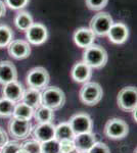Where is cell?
<instances>
[{"label": "cell", "mask_w": 137, "mask_h": 153, "mask_svg": "<svg viewBox=\"0 0 137 153\" xmlns=\"http://www.w3.org/2000/svg\"><path fill=\"white\" fill-rule=\"evenodd\" d=\"M66 102V95L64 91L58 87L47 86L41 92V105L50 108L51 110H57L61 108Z\"/></svg>", "instance_id": "1"}, {"label": "cell", "mask_w": 137, "mask_h": 153, "mask_svg": "<svg viewBox=\"0 0 137 153\" xmlns=\"http://www.w3.org/2000/svg\"><path fill=\"white\" fill-rule=\"evenodd\" d=\"M108 52L100 45H93L86 48L83 52V61L91 68H101L108 62Z\"/></svg>", "instance_id": "2"}, {"label": "cell", "mask_w": 137, "mask_h": 153, "mask_svg": "<svg viewBox=\"0 0 137 153\" xmlns=\"http://www.w3.org/2000/svg\"><path fill=\"white\" fill-rule=\"evenodd\" d=\"M103 91L101 86L96 82H86L79 92V97L82 103L88 106L96 105L101 100Z\"/></svg>", "instance_id": "3"}, {"label": "cell", "mask_w": 137, "mask_h": 153, "mask_svg": "<svg viewBox=\"0 0 137 153\" xmlns=\"http://www.w3.org/2000/svg\"><path fill=\"white\" fill-rule=\"evenodd\" d=\"M27 85L29 88L36 89V90H43L46 88L50 81V76L48 71L43 66H36L29 71L27 74Z\"/></svg>", "instance_id": "4"}, {"label": "cell", "mask_w": 137, "mask_h": 153, "mask_svg": "<svg viewBox=\"0 0 137 153\" xmlns=\"http://www.w3.org/2000/svg\"><path fill=\"white\" fill-rule=\"evenodd\" d=\"M129 133V127L121 118H111L104 126V135L112 140H120L125 138Z\"/></svg>", "instance_id": "5"}, {"label": "cell", "mask_w": 137, "mask_h": 153, "mask_svg": "<svg viewBox=\"0 0 137 153\" xmlns=\"http://www.w3.org/2000/svg\"><path fill=\"white\" fill-rule=\"evenodd\" d=\"M114 21L108 12H98L90 21V30L95 36L108 35Z\"/></svg>", "instance_id": "6"}, {"label": "cell", "mask_w": 137, "mask_h": 153, "mask_svg": "<svg viewBox=\"0 0 137 153\" xmlns=\"http://www.w3.org/2000/svg\"><path fill=\"white\" fill-rule=\"evenodd\" d=\"M69 124L71 126L75 136L84 134V133H90L92 132V128H93L91 117L85 112L75 113L70 118Z\"/></svg>", "instance_id": "7"}, {"label": "cell", "mask_w": 137, "mask_h": 153, "mask_svg": "<svg viewBox=\"0 0 137 153\" xmlns=\"http://www.w3.org/2000/svg\"><path fill=\"white\" fill-rule=\"evenodd\" d=\"M119 107L124 111H132L137 107V90L136 87H125L119 92L117 97Z\"/></svg>", "instance_id": "8"}, {"label": "cell", "mask_w": 137, "mask_h": 153, "mask_svg": "<svg viewBox=\"0 0 137 153\" xmlns=\"http://www.w3.org/2000/svg\"><path fill=\"white\" fill-rule=\"evenodd\" d=\"M32 125L30 120L11 117L8 123V132L16 140H24L28 138L32 133Z\"/></svg>", "instance_id": "9"}, {"label": "cell", "mask_w": 137, "mask_h": 153, "mask_svg": "<svg viewBox=\"0 0 137 153\" xmlns=\"http://www.w3.org/2000/svg\"><path fill=\"white\" fill-rule=\"evenodd\" d=\"M26 37L29 44L33 45H41L45 43L48 38V32L44 25L40 23H34L26 31Z\"/></svg>", "instance_id": "10"}, {"label": "cell", "mask_w": 137, "mask_h": 153, "mask_svg": "<svg viewBox=\"0 0 137 153\" xmlns=\"http://www.w3.org/2000/svg\"><path fill=\"white\" fill-rule=\"evenodd\" d=\"M8 54L14 59H25L31 54V46L27 41L12 40L7 46Z\"/></svg>", "instance_id": "11"}, {"label": "cell", "mask_w": 137, "mask_h": 153, "mask_svg": "<svg viewBox=\"0 0 137 153\" xmlns=\"http://www.w3.org/2000/svg\"><path fill=\"white\" fill-rule=\"evenodd\" d=\"M34 140L39 143H43L49 140L55 139V126L52 123L46 124H38L33 129Z\"/></svg>", "instance_id": "12"}, {"label": "cell", "mask_w": 137, "mask_h": 153, "mask_svg": "<svg viewBox=\"0 0 137 153\" xmlns=\"http://www.w3.org/2000/svg\"><path fill=\"white\" fill-rule=\"evenodd\" d=\"M24 92L25 89L23 85L19 82H17V81H13V82L5 84V85H3V89H2L3 97L14 103L21 102Z\"/></svg>", "instance_id": "13"}, {"label": "cell", "mask_w": 137, "mask_h": 153, "mask_svg": "<svg viewBox=\"0 0 137 153\" xmlns=\"http://www.w3.org/2000/svg\"><path fill=\"white\" fill-rule=\"evenodd\" d=\"M72 79L77 83H86L92 76V68L84 61H79L75 63L71 71Z\"/></svg>", "instance_id": "14"}, {"label": "cell", "mask_w": 137, "mask_h": 153, "mask_svg": "<svg viewBox=\"0 0 137 153\" xmlns=\"http://www.w3.org/2000/svg\"><path fill=\"white\" fill-rule=\"evenodd\" d=\"M74 41L76 45L80 48H88L93 45L95 41V35L88 28H79L74 33Z\"/></svg>", "instance_id": "15"}, {"label": "cell", "mask_w": 137, "mask_h": 153, "mask_svg": "<svg viewBox=\"0 0 137 153\" xmlns=\"http://www.w3.org/2000/svg\"><path fill=\"white\" fill-rule=\"evenodd\" d=\"M129 36V31L126 25L123 23H116L113 24V26L111 27L108 37L109 41L113 42L114 44H123L125 43L128 39Z\"/></svg>", "instance_id": "16"}, {"label": "cell", "mask_w": 137, "mask_h": 153, "mask_svg": "<svg viewBox=\"0 0 137 153\" xmlns=\"http://www.w3.org/2000/svg\"><path fill=\"white\" fill-rule=\"evenodd\" d=\"M13 81H17L16 68L11 61H0V84L5 85Z\"/></svg>", "instance_id": "17"}, {"label": "cell", "mask_w": 137, "mask_h": 153, "mask_svg": "<svg viewBox=\"0 0 137 153\" xmlns=\"http://www.w3.org/2000/svg\"><path fill=\"white\" fill-rule=\"evenodd\" d=\"M96 141V136L92 132L77 135L74 138L75 148L78 151H89Z\"/></svg>", "instance_id": "18"}, {"label": "cell", "mask_w": 137, "mask_h": 153, "mask_svg": "<svg viewBox=\"0 0 137 153\" xmlns=\"http://www.w3.org/2000/svg\"><path fill=\"white\" fill-rule=\"evenodd\" d=\"M22 102H24L25 104L33 108L34 110L37 109L41 106V91L28 88L27 90H25L23 98H22Z\"/></svg>", "instance_id": "19"}, {"label": "cell", "mask_w": 137, "mask_h": 153, "mask_svg": "<svg viewBox=\"0 0 137 153\" xmlns=\"http://www.w3.org/2000/svg\"><path fill=\"white\" fill-rule=\"evenodd\" d=\"M34 115V109L31 108L30 106L25 104L24 102H17L14 106V110L12 113L11 117L19 118V120H30Z\"/></svg>", "instance_id": "20"}, {"label": "cell", "mask_w": 137, "mask_h": 153, "mask_svg": "<svg viewBox=\"0 0 137 153\" xmlns=\"http://www.w3.org/2000/svg\"><path fill=\"white\" fill-rule=\"evenodd\" d=\"M75 134L72 130L69 122L61 123L55 126V139L57 141L61 140H74Z\"/></svg>", "instance_id": "21"}, {"label": "cell", "mask_w": 137, "mask_h": 153, "mask_svg": "<svg viewBox=\"0 0 137 153\" xmlns=\"http://www.w3.org/2000/svg\"><path fill=\"white\" fill-rule=\"evenodd\" d=\"M33 117L38 124H46V123H52L54 118V112L50 108L41 105L40 107L34 110Z\"/></svg>", "instance_id": "22"}, {"label": "cell", "mask_w": 137, "mask_h": 153, "mask_svg": "<svg viewBox=\"0 0 137 153\" xmlns=\"http://www.w3.org/2000/svg\"><path fill=\"white\" fill-rule=\"evenodd\" d=\"M34 24L32 16L27 11H21L14 18V25L21 31H27Z\"/></svg>", "instance_id": "23"}, {"label": "cell", "mask_w": 137, "mask_h": 153, "mask_svg": "<svg viewBox=\"0 0 137 153\" xmlns=\"http://www.w3.org/2000/svg\"><path fill=\"white\" fill-rule=\"evenodd\" d=\"M12 39H13V33L11 29L6 25H1L0 26V48L7 47Z\"/></svg>", "instance_id": "24"}, {"label": "cell", "mask_w": 137, "mask_h": 153, "mask_svg": "<svg viewBox=\"0 0 137 153\" xmlns=\"http://www.w3.org/2000/svg\"><path fill=\"white\" fill-rule=\"evenodd\" d=\"M16 103L2 97L0 98V117H11L14 110Z\"/></svg>", "instance_id": "25"}, {"label": "cell", "mask_w": 137, "mask_h": 153, "mask_svg": "<svg viewBox=\"0 0 137 153\" xmlns=\"http://www.w3.org/2000/svg\"><path fill=\"white\" fill-rule=\"evenodd\" d=\"M41 153H59V142L52 139L41 143Z\"/></svg>", "instance_id": "26"}, {"label": "cell", "mask_w": 137, "mask_h": 153, "mask_svg": "<svg viewBox=\"0 0 137 153\" xmlns=\"http://www.w3.org/2000/svg\"><path fill=\"white\" fill-rule=\"evenodd\" d=\"M22 149L26 153H41V143L32 139L22 144Z\"/></svg>", "instance_id": "27"}, {"label": "cell", "mask_w": 137, "mask_h": 153, "mask_svg": "<svg viewBox=\"0 0 137 153\" xmlns=\"http://www.w3.org/2000/svg\"><path fill=\"white\" fill-rule=\"evenodd\" d=\"M22 144L16 141H8L4 146L0 148V153H17L21 150Z\"/></svg>", "instance_id": "28"}, {"label": "cell", "mask_w": 137, "mask_h": 153, "mask_svg": "<svg viewBox=\"0 0 137 153\" xmlns=\"http://www.w3.org/2000/svg\"><path fill=\"white\" fill-rule=\"evenodd\" d=\"M86 5L91 10H101L106 6L109 0H85Z\"/></svg>", "instance_id": "29"}, {"label": "cell", "mask_w": 137, "mask_h": 153, "mask_svg": "<svg viewBox=\"0 0 137 153\" xmlns=\"http://www.w3.org/2000/svg\"><path fill=\"white\" fill-rule=\"evenodd\" d=\"M59 142V153H69L74 151L75 148L74 140H61Z\"/></svg>", "instance_id": "30"}, {"label": "cell", "mask_w": 137, "mask_h": 153, "mask_svg": "<svg viewBox=\"0 0 137 153\" xmlns=\"http://www.w3.org/2000/svg\"><path fill=\"white\" fill-rule=\"evenodd\" d=\"M90 153H111L109 146L106 144H104L103 142L96 141L94 143V145L90 148L89 150Z\"/></svg>", "instance_id": "31"}, {"label": "cell", "mask_w": 137, "mask_h": 153, "mask_svg": "<svg viewBox=\"0 0 137 153\" xmlns=\"http://www.w3.org/2000/svg\"><path fill=\"white\" fill-rule=\"evenodd\" d=\"M6 5L11 9H22L28 5L30 0H5Z\"/></svg>", "instance_id": "32"}, {"label": "cell", "mask_w": 137, "mask_h": 153, "mask_svg": "<svg viewBox=\"0 0 137 153\" xmlns=\"http://www.w3.org/2000/svg\"><path fill=\"white\" fill-rule=\"evenodd\" d=\"M8 142V135L2 128H0V148L6 144Z\"/></svg>", "instance_id": "33"}, {"label": "cell", "mask_w": 137, "mask_h": 153, "mask_svg": "<svg viewBox=\"0 0 137 153\" xmlns=\"http://www.w3.org/2000/svg\"><path fill=\"white\" fill-rule=\"evenodd\" d=\"M5 12H6L5 4H4V2H2L1 0H0V18L3 16L4 14H5Z\"/></svg>", "instance_id": "34"}, {"label": "cell", "mask_w": 137, "mask_h": 153, "mask_svg": "<svg viewBox=\"0 0 137 153\" xmlns=\"http://www.w3.org/2000/svg\"><path fill=\"white\" fill-rule=\"evenodd\" d=\"M131 112L133 113V118H134V120H135V122H136V120H137V118H136V108H135V109L132 110Z\"/></svg>", "instance_id": "35"}, {"label": "cell", "mask_w": 137, "mask_h": 153, "mask_svg": "<svg viewBox=\"0 0 137 153\" xmlns=\"http://www.w3.org/2000/svg\"><path fill=\"white\" fill-rule=\"evenodd\" d=\"M69 153H79V151H78V150H76V149H75L74 151H72V152H69Z\"/></svg>", "instance_id": "36"}, {"label": "cell", "mask_w": 137, "mask_h": 153, "mask_svg": "<svg viewBox=\"0 0 137 153\" xmlns=\"http://www.w3.org/2000/svg\"><path fill=\"white\" fill-rule=\"evenodd\" d=\"M17 153H26V152H25L24 150H23V149H22V148H21V150H19V151L17 152Z\"/></svg>", "instance_id": "37"}, {"label": "cell", "mask_w": 137, "mask_h": 153, "mask_svg": "<svg viewBox=\"0 0 137 153\" xmlns=\"http://www.w3.org/2000/svg\"><path fill=\"white\" fill-rule=\"evenodd\" d=\"M79 153H90L89 151H79Z\"/></svg>", "instance_id": "38"}]
</instances>
